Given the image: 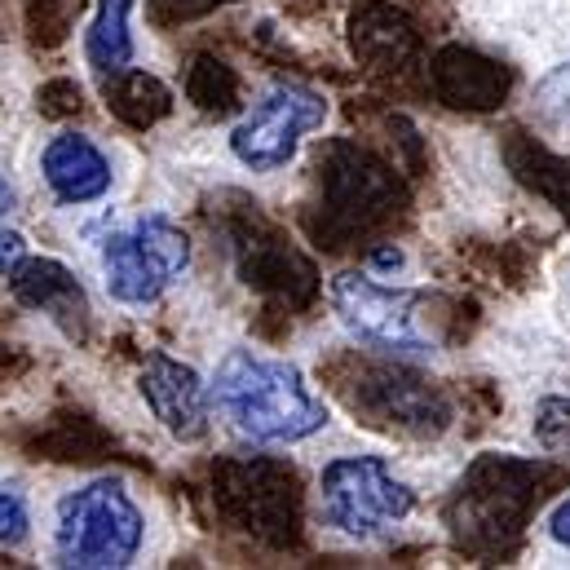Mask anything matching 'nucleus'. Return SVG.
I'll use <instances>...</instances> for the list:
<instances>
[{
    "label": "nucleus",
    "mask_w": 570,
    "mask_h": 570,
    "mask_svg": "<svg viewBox=\"0 0 570 570\" xmlns=\"http://www.w3.org/2000/svg\"><path fill=\"white\" fill-rule=\"evenodd\" d=\"M213 407L248 442H305L332 416L296 363L257 350H226L213 372Z\"/></svg>",
    "instance_id": "1"
},
{
    "label": "nucleus",
    "mask_w": 570,
    "mask_h": 570,
    "mask_svg": "<svg viewBox=\"0 0 570 570\" xmlns=\"http://www.w3.org/2000/svg\"><path fill=\"white\" fill-rule=\"evenodd\" d=\"M146 549V509L120 478L80 482L58 500L53 513V558L58 567L120 570L134 567Z\"/></svg>",
    "instance_id": "2"
},
{
    "label": "nucleus",
    "mask_w": 570,
    "mask_h": 570,
    "mask_svg": "<svg viewBox=\"0 0 570 570\" xmlns=\"http://www.w3.org/2000/svg\"><path fill=\"white\" fill-rule=\"evenodd\" d=\"M416 509V491L394 478V469L363 451V455H336L318 473V518L345 540H376L407 522Z\"/></svg>",
    "instance_id": "3"
},
{
    "label": "nucleus",
    "mask_w": 570,
    "mask_h": 570,
    "mask_svg": "<svg viewBox=\"0 0 570 570\" xmlns=\"http://www.w3.org/2000/svg\"><path fill=\"white\" fill-rule=\"evenodd\" d=\"M190 266V239L168 217L150 213L98 244L102 292L120 305H155Z\"/></svg>",
    "instance_id": "4"
},
{
    "label": "nucleus",
    "mask_w": 570,
    "mask_h": 570,
    "mask_svg": "<svg viewBox=\"0 0 570 570\" xmlns=\"http://www.w3.org/2000/svg\"><path fill=\"white\" fill-rule=\"evenodd\" d=\"M421 292L407 287H385L367 275H336L332 279V309L341 318V327L385 354L399 358H429L433 354V336L421 327Z\"/></svg>",
    "instance_id": "5"
},
{
    "label": "nucleus",
    "mask_w": 570,
    "mask_h": 570,
    "mask_svg": "<svg viewBox=\"0 0 570 570\" xmlns=\"http://www.w3.org/2000/svg\"><path fill=\"white\" fill-rule=\"evenodd\" d=\"M323 120H327L323 94L301 89V85H275L230 129V155L248 173H279L296 159L305 134L323 129Z\"/></svg>",
    "instance_id": "6"
},
{
    "label": "nucleus",
    "mask_w": 570,
    "mask_h": 570,
    "mask_svg": "<svg viewBox=\"0 0 570 570\" xmlns=\"http://www.w3.org/2000/svg\"><path fill=\"white\" fill-rule=\"evenodd\" d=\"M142 399L159 429L177 442H199L213 425V385L181 358L150 354L138 376Z\"/></svg>",
    "instance_id": "7"
},
{
    "label": "nucleus",
    "mask_w": 570,
    "mask_h": 570,
    "mask_svg": "<svg viewBox=\"0 0 570 570\" xmlns=\"http://www.w3.org/2000/svg\"><path fill=\"white\" fill-rule=\"evenodd\" d=\"M40 177H45L49 195L62 208L98 204L116 186L111 155L94 142L89 134H76V129H62V134H53L45 142V150H40Z\"/></svg>",
    "instance_id": "8"
},
{
    "label": "nucleus",
    "mask_w": 570,
    "mask_h": 570,
    "mask_svg": "<svg viewBox=\"0 0 570 570\" xmlns=\"http://www.w3.org/2000/svg\"><path fill=\"white\" fill-rule=\"evenodd\" d=\"M129 13H134V0H98V13L85 31V58L98 76H116L134 67L138 40L129 31Z\"/></svg>",
    "instance_id": "9"
},
{
    "label": "nucleus",
    "mask_w": 570,
    "mask_h": 570,
    "mask_svg": "<svg viewBox=\"0 0 570 570\" xmlns=\"http://www.w3.org/2000/svg\"><path fill=\"white\" fill-rule=\"evenodd\" d=\"M531 116L549 134H570V62L549 67L531 89Z\"/></svg>",
    "instance_id": "10"
},
{
    "label": "nucleus",
    "mask_w": 570,
    "mask_h": 570,
    "mask_svg": "<svg viewBox=\"0 0 570 570\" xmlns=\"http://www.w3.org/2000/svg\"><path fill=\"white\" fill-rule=\"evenodd\" d=\"M531 433L540 442V451L570 460V394H553V399H540L535 412H531Z\"/></svg>",
    "instance_id": "11"
},
{
    "label": "nucleus",
    "mask_w": 570,
    "mask_h": 570,
    "mask_svg": "<svg viewBox=\"0 0 570 570\" xmlns=\"http://www.w3.org/2000/svg\"><path fill=\"white\" fill-rule=\"evenodd\" d=\"M31 535V509L22 500V491H4L0 487V544L13 549Z\"/></svg>",
    "instance_id": "12"
},
{
    "label": "nucleus",
    "mask_w": 570,
    "mask_h": 570,
    "mask_svg": "<svg viewBox=\"0 0 570 570\" xmlns=\"http://www.w3.org/2000/svg\"><path fill=\"white\" fill-rule=\"evenodd\" d=\"M22 262H27V235H22V230H4V226H0V279H4V275H13Z\"/></svg>",
    "instance_id": "13"
},
{
    "label": "nucleus",
    "mask_w": 570,
    "mask_h": 570,
    "mask_svg": "<svg viewBox=\"0 0 570 570\" xmlns=\"http://www.w3.org/2000/svg\"><path fill=\"white\" fill-rule=\"evenodd\" d=\"M544 527H549V540H553V544L570 549V495L553 504V513H549V522H544Z\"/></svg>",
    "instance_id": "14"
},
{
    "label": "nucleus",
    "mask_w": 570,
    "mask_h": 570,
    "mask_svg": "<svg viewBox=\"0 0 570 570\" xmlns=\"http://www.w3.org/2000/svg\"><path fill=\"white\" fill-rule=\"evenodd\" d=\"M13 204H18V195H13V186H9V177L0 173V226H4V217L13 213Z\"/></svg>",
    "instance_id": "15"
}]
</instances>
